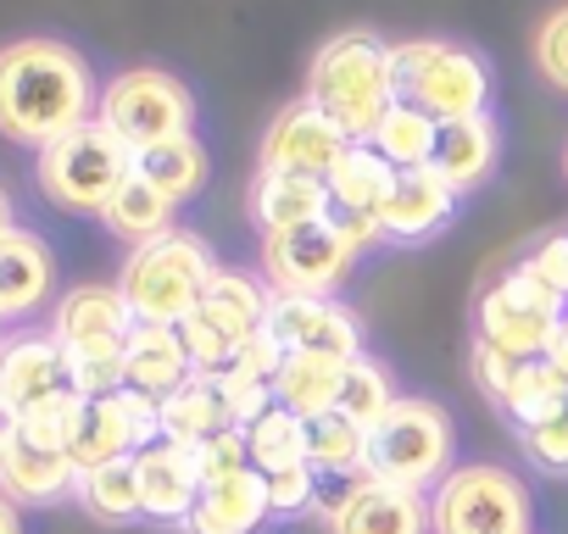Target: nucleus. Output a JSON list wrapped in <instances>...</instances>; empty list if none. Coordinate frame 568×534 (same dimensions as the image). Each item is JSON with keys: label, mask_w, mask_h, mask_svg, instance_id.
Masks as SVG:
<instances>
[{"label": "nucleus", "mask_w": 568, "mask_h": 534, "mask_svg": "<svg viewBox=\"0 0 568 534\" xmlns=\"http://www.w3.org/2000/svg\"><path fill=\"white\" fill-rule=\"evenodd\" d=\"M95 106H101L95 73L84 51H73L68 40L29 34L0 45V134L7 140L45 151L62 134L95 123Z\"/></svg>", "instance_id": "f257e3e1"}, {"label": "nucleus", "mask_w": 568, "mask_h": 534, "mask_svg": "<svg viewBox=\"0 0 568 534\" xmlns=\"http://www.w3.org/2000/svg\"><path fill=\"white\" fill-rule=\"evenodd\" d=\"M307 101L329 112L357 145L374 140L379 117L396 106V73H390V45L374 29H341L313 51L307 68Z\"/></svg>", "instance_id": "f03ea898"}, {"label": "nucleus", "mask_w": 568, "mask_h": 534, "mask_svg": "<svg viewBox=\"0 0 568 534\" xmlns=\"http://www.w3.org/2000/svg\"><path fill=\"white\" fill-rule=\"evenodd\" d=\"M212 274H217L212 245L201 234H190V228H173V234H162L151 245H134L123 256L118 290H123L134 324H168V329H179L201 307Z\"/></svg>", "instance_id": "7ed1b4c3"}, {"label": "nucleus", "mask_w": 568, "mask_h": 534, "mask_svg": "<svg viewBox=\"0 0 568 534\" xmlns=\"http://www.w3.org/2000/svg\"><path fill=\"white\" fill-rule=\"evenodd\" d=\"M452 468H457V418L435 396H402L368 429V479L429 495Z\"/></svg>", "instance_id": "20e7f679"}, {"label": "nucleus", "mask_w": 568, "mask_h": 534, "mask_svg": "<svg viewBox=\"0 0 568 534\" xmlns=\"http://www.w3.org/2000/svg\"><path fill=\"white\" fill-rule=\"evenodd\" d=\"M435 534H535V490L507 462H457L429 490Z\"/></svg>", "instance_id": "39448f33"}, {"label": "nucleus", "mask_w": 568, "mask_h": 534, "mask_svg": "<svg viewBox=\"0 0 568 534\" xmlns=\"http://www.w3.org/2000/svg\"><path fill=\"white\" fill-rule=\"evenodd\" d=\"M396 101H413L435 123H463L490 112V68L452 40H402L390 45Z\"/></svg>", "instance_id": "423d86ee"}, {"label": "nucleus", "mask_w": 568, "mask_h": 534, "mask_svg": "<svg viewBox=\"0 0 568 534\" xmlns=\"http://www.w3.org/2000/svg\"><path fill=\"white\" fill-rule=\"evenodd\" d=\"M134 173V151L95 117L73 134H62L57 145L40 151V195L62 212H79V217H101L106 201L118 195V184Z\"/></svg>", "instance_id": "0eeeda50"}, {"label": "nucleus", "mask_w": 568, "mask_h": 534, "mask_svg": "<svg viewBox=\"0 0 568 534\" xmlns=\"http://www.w3.org/2000/svg\"><path fill=\"white\" fill-rule=\"evenodd\" d=\"M357 245L346 239V228L335 217L318 223H296L262 234V279L273 296H313V301H341V290L357 274Z\"/></svg>", "instance_id": "6e6552de"}, {"label": "nucleus", "mask_w": 568, "mask_h": 534, "mask_svg": "<svg viewBox=\"0 0 568 534\" xmlns=\"http://www.w3.org/2000/svg\"><path fill=\"white\" fill-rule=\"evenodd\" d=\"M95 117L129 145V151H151L162 140L195 134V95L179 73L168 68H129L118 79H106Z\"/></svg>", "instance_id": "1a4fd4ad"}, {"label": "nucleus", "mask_w": 568, "mask_h": 534, "mask_svg": "<svg viewBox=\"0 0 568 534\" xmlns=\"http://www.w3.org/2000/svg\"><path fill=\"white\" fill-rule=\"evenodd\" d=\"M562 312H568V301L540 290L524 267H507L474 307V340H485V346H496L518 362H535V357L551 351V340L562 329Z\"/></svg>", "instance_id": "9d476101"}, {"label": "nucleus", "mask_w": 568, "mask_h": 534, "mask_svg": "<svg viewBox=\"0 0 568 534\" xmlns=\"http://www.w3.org/2000/svg\"><path fill=\"white\" fill-rule=\"evenodd\" d=\"M313 512L329 534H435L429 495L385 479H324Z\"/></svg>", "instance_id": "9b49d317"}, {"label": "nucleus", "mask_w": 568, "mask_h": 534, "mask_svg": "<svg viewBox=\"0 0 568 534\" xmlns=\"http://www.w3.org/2000/svg\"><path fill=\"white\" fill-rule=\"evenodd\" d=\"M0 396L18 412V423L73 407L79 390H73L68 346L51 329H23L12 340H0Z\"/></svg>", "instance_id": "f8f14e48"}, {"label": "nucleus", "mask_w": 568, "mask_h": 534, "mask_svg": "<svg viewBox=\"0 0 568 534\" xmlns=\"http://www.w3.org/2000/svg\"><path fill=\"white\" fill-rule=\"evenodd\" d=\"M352 145H357V140H352L329 112H318V106L302 95V101H291V106H278V117L267 123L262 151H256V167L329 178V167H335Z\"/></svg>", "instance_id": "ddd939ff"}, {"label": "nucleus", "mask_w": 568, "mask_h": 534, "mask_svg": "<svg viewBox=\"0 0 568 534\" xmlns=\"http://www.w3.org/2000/svg\"><path fill=\"white\" fill-rule=\"evenodd\" d=\"M262 340L291 351H329V357H363V318L346 301H313V296H273V312L262 324Z\"/></svg>", "instance_id": "4468645a"}, {"label": "nucleus", "mask_w": 568, "mask_h": 534, "mask_svg": "<svg viewBox=\"0 0 568 534\" xmlns=\"http://www.w3.org/2000/svg\"><path fill=\"white\" fill-rule=\"evenodd\" d=\"M73 490H79V462L68 456V445L18 423L12 440L0 445V495L18 506H57L73 501Z\"/></svg>", "instance_id": "2eb2a0df"}, {"label": "nucleus", "mask_w": 568, "mask_h": 534, "mask_svg": "<svg viewBox=\"0 0 568 534\" xmlns=\"http://www.w3.org/2000/svg\"><path fill=\"white\" fill-rule=\"evenodd\" d=\"M457 201H463V195H457L435 167H407V173H396V184H390V195H385V206H379V234H385V245H429L435 234L452 228Z\"/></svg>", "instance_id": "dca6fc26"}, {"label": "nucleus", "mask_w": 568, "mask_h": 534, "mask_svg": "<svg viewBox=\"0 0 568 534\" xmlns=\"http://www.w3.org/2000/svg\"><path fill=\"white\" fill-rule=\"evenodd\" d=\"M278 517L267 506V479L256 468H240L217 484H201L184 534H267Z\"/></svg>", "instance_id": "f3484780"}, {"label": "nucleus", "mask_w": 568, "mask_h": 534, "mask_svg": "<svg viewBox=\"0 0 568 534\" xmlns=\"http://www.w3.org/2000/svg\"><path fill=\"white\" fill-rule=\"evenodd\" d=\"M134 329V312L123 301L118 285H73L57 312H51V335L68 351H90V346H123Z\"/></svg>", "instance_id": "a211bd4d"}, {"label": "nucleus", "mask_w": 568, "mask_h": 534, "mask_svg": "<svg viewBox=\"0 0 568 534\" xmlns=\"http://www.w3.org/2000/svg\"><path fill=\"white\" fill-rule=\"evenodd\" d=\"M134 468H140V501H145V523H173L184 528L195 495H201V473H195V456L173 440H156L145 451H134Z\"/></svg>", "instance_id": "6ab92c4d"}, {"label": "nucleus", "mask_w": 568, "mask_h": 534, "mask_svg": "<svg viewBox=\"0 0 568 534\" xmlns=\"http://www.w3.org/2000/svg\"><path fill=\"white\" fill-rule=\"evenodd\" d=\"M57 296V256L34 228H12L0 239V312L34 318Z\"/></svg>", "instance_id": "aec40b11"}, {"label": "nucleus", "mask_w": 568, "mask_h": 534, "mask_svg": "<svg viewBox=\"0 0 568 534\" xmlns=\"http://www.w3.org/2000/svg\"><path fill=\"white\" fill-rule=\"evenodd\" d=\"M245 212H251V228H256V234H278V228H296V223H318V217H329V184H324V178H307V173L256 167L251 195H245Z\"/></svg>", "instance_id": "412c9836"}, {"label": "nucleus", "mask_w": 568, "mask_h": 534, "mask_svg": "<svg viewBox=\"0 0 568 534\" xmlns=\"http://www.w3.org/2000/svg\"><path fill=\"white\" fill-rule=\"evenodd\" d=\"M123 379H129V390L156 396V401L173 396L179 384H190L195 362H190L184 335L168 329V324H134L129 340H123Z\"/></svg>", "instance_id": "4be33fe9"}, {"label": "nucleus", "mask_w": 568, "mask_h": 534, "mask_svg": "<svg viewBox=\"0 0 568 534\" xmlns=\"http://www.w3.org/2000/svg\"><path fill=\"white\" fill-rule=\"evenodd\" d=\"M346 368L352 357H329V351H291L273 373V401L291 407L296 418H324L341 412V390H346Z\"/></svg>", "instance_id": "5701e85b"}, {"label": "nucleus", "mask_w": 568, "mask_h": 534, "mask_svg": "<svg viewBox=\"0 0 568 534\" xmlns=\"http://www.w3.org/2000/svg\"><path fill=\"white\" fill-rule=\"evenodd\" d=\"M496 156H501L496 117L479 112V117H463V123H440V145H435V162H429V167H435L457 195H474V189L490 184Z\"/></svg>", "instance_id": "b1692460"}, {"label": "nucleus", "mask_w": 568, "mask_h": 534, "mask_svg": "<svg viewBox=\"0 0 568 534\" xmlns=\"http://www.w3.org/2000/svg\"><path fill=\"white\" fill-rule=\"evenodd\" d=\"M195 312L212 318V324H217L223 335H234L240 346H251V340L262 335L267 312H273V290H267V279L245 274V267H217Z\"/></svg>", "instance_id": "393cba45"}, {"label": "nucleus", "mask_w": 568, "mask_h": 534, "mask_svg": "<svg viewBox=\"0 0 568 534\" xmlns=\"http://www.w3.org/2000/svg\"><path fill=\"white\" fill-rule=\"evenodd\" d=\"M173 217H179V206H173L151 178H140V173H129V178L118 184V195L106 201V212H101L106 234L123 239L129 250H134V245H151V239H162V234H173V228H179Z\"/></svg>", "instance_id": "a878e982"}, {"label": "nucleus", "mask_w": 568, "mask_h": 534, "mask_svg": "<svg viewBox=\"0 0 568 534\" xmlns=\"http://www.w3.org/2000/svg\"><path fill=\"white\" fill-rule=\"evenodd\" d=\"M329 212L341 217H379L390 184H396V167L374 151V145H352L335 167H329Z\"/></svg>", "instance_id": "bb28decb"}, {"label": "nucleus", "mask_w": 568, "mask_h": 534, "mask_svg": "<svg viewBox=\"0 0 568 534\" xmlns=\"http://www.w3.org/2000/svg\"><path fill=\"white\" fill-rule=\"evenodd\" d=\"M156 407H162V440H173V445H201L206 434L234 429V412H229L223 384L217 379H201V373L190 384H179L173 396H162Z\"/></svg>", "instance_id": "cd10ccee"}, {"label": "nucleus", "mask_w": 568, "mask_h": 534, "mask_svg": "<svg viewBox=\"0 0 568 534\" xmlns=\"http://www.w3.org/2000/svg\"><path fill=\"white\" fill-rule=\"evenodd\" d=\"M134 173L151 178L173 206H184V201H195V195L206 189V178H212V156H206V145H201L195 134H179V140L151 145V151H134Z\"/></svg>", "instance_id": "c85d7f7f"}, {"label": "nucleus", "mask_w": 568, "mask_h": 534, "mask_svg": "<svg viewBox=\"0 0 568 534\" xmlns=\"http://www.w3.org/2000/svg\"><path fill=\"white\" fill-rule=\"evenodd\" d=\"M73 501H79L95 523H106V528L145 523V501H140V468H134V456H118V462L84 468Z\"/></svg>", "instance_id": "c756f323"}, {"label": "nucleus", "mask_w": 568, "mask_h": 534, "mask_svg": "<svg viewBox=\"0 0 568 534\" xmlns=\"http://www.w3.org/2000/svg\"><path fill=\"white\" fill-rule=\"evenodd\" d=\"M245 434V456L256 473H284L307 462V418H296L291 407H262L251 423H240Z\"/></svg>", "instance_id": "7c9ffc66"}, {"label": "nucleus", "mask_w": 568, "mask_h": 534, "mask_svg": "<svg viewBox=\"0 0 568 534\" xmlns=\"http://www.w3.org/2000/svg\"><path fill=\"white\" fill-rule=\"evenodd\" d=\"M307 462L318 479H368V429L346 412H324L307 423Z\"/></svg>", "instance_id": "2f4dec72"}, {"label": "nucleus", "mask_w": 568, "mask_h": 534, "mask_svg": "<svg viewBox=\"0 0 568 534\" xmlns=\"http://www.w3.org/2000/svg\"><path fill=\"white\" fill-rule=\"evenodd\" d=\"M396 173H407V167H429L435 162V145H440V123L429 117V112H418L413 101H396L385 117H379V129H374V140H368Z\"/></svg>", "instance_id": "473e14b6"}, {"label": "nucleus", "mask_w": 568, "mask_h": 534, "mask_svg": "<svg viewBox=\"0 0 568 534\" xmlns=\"http://www.w3.org/2000/svg\"><path fill=\"white\" fill-rule=\"evenodd\" d=\"M562 407H568V379H562L546 357H535V362L518 368V379H513V390H507V401H501V418H507L513 429H524V423H540V418H551V412H562Z\"/></svg>", "instance_id": "72a5a7b5"}, {"label": "nucleus", "mask_w": 568, "mask_h": 534, "mask_svg": "<svg viewBox=\"0 0 568 534\" xmlns=\"http://www.w3.org/2000/svg\"><path fill=\"white\" fill-rule=\"evenodd\" d=\"M402 401V390H396V373L379 362V357H352V368H346V390H341V412L346 418H357L363 429H374L390 407Z\"/></svg>", "instance_id": "f704fd0d"}, {"label": "nucleus", "mask_w": 568, "mask_h": 534, "mask_svg": "<svg viewBox=\"0 0 568 534\" xmlns=\"http://www.w3.org/2000/svg\"><path fill=\"white\" fill-rule=\"evenodd\" d=\"M518 451L535 473L546 479H568V407L540 418V423H524L518 429Z\"/></svg>", "instance_id": "c9c22d12"}, {"label": "nucleus", "mask_w": 568, "mask_h": 534, "mask_svg": "<svg viewBox=\"0 0 568 534\" xmlns=\"http://www.w3.org/2000/svg\"><path fill=\"white\" fill-rule=\"evenodd\" d=\"M529 57H535V73H540L557 95H568V0H562V7H551V12L535 23Z\"/></svg>", "instance_id": "e433bc0d"}, {"label": "nucleus", "mask_w": 568, "mask_h": 534, "mask_svg": "<svg viewBox=\"0 0 568 534\" xmlns=\"http://www.w3.org/2000/svg\"><path fill=\"white\" fill-rule=\"evenodd\" d=\"M68 362H73V390H79L84 401L129 390V379H123V346H90V351H68Z\"/></svg>", "instance_id": "4c0bfd02"}, {"label": "nucleus", "mask_w": 568, "mask_h": 534, "mask_svg": "<svg viewBox=\"0 0 568 534\" xmlns=\"http://www.w3.org/2000/svg\"><path fill=\"white\" fill-rule=\"evenodd\" d=\"M267 479V506H273V517H302V512H313L318 506V468L313 462H302V468H284V473H262Z\"/></svg>", "instance_id": "58836bf2"}, {"label": "nucleus", "mask_w": 568, "mask_h": 534, "mask_svg": "<svg viewBox=\"0 0 568 534\" xmlns=\"http://www.w3.org/2000/svg\"><path fill=\"white\" fill-rule=\"evenodd\" d=\"M518 357H507V351H496V346H485V340H474V351H468V379L479 384V396L501 412V401H507V390H513V379H518Z\"/></svg>", "instance_id": "ea45409f"}, {"label": "nucleus", "mask_w": 568, "mask_h": 534, "mask_svg": "<svg viewBox=\"0 0 568 534\" xmlns=\"http://www.w3.org/2000/svg\"><path fill=\"white\" fill-rule=\"evenodd\" d=\"M184 451L195 456V473H201V484H217V479H229V473L251 468V456H245V434H240V429L206 434L201 445H184Z\"/></svg>", "instance_id": "a19ab883"}, {"label": "nucleus", "mask_w": 568, "mask_h": 534, "mask_svg": "<svg viewBox=\"0 0 568 534\" xmlns=\"http://www.w3.org/2000/svg\"><path fill=\"white\" fill-rule=\"evenodd\" d=\"M518 267L540 290H551L557 301H568V234H546L540 245H529V256Z\"/></svg>", "instance_id": "79ce46f5"}, {"label": "nucleus", "mask_w": 568, "mask_h": 534, "mask_svg": "<svg viewBox=\"0 0 568 534\" xmlns=\"http://www.w3.org/2000/svg\"><path fill=\"white\" fill-rule=\"evenodd\" d=\"M546 362L568 379V312H562V329H557V340H551V351H546Z\"/></svg>", "instance_id": "37998d69"}, {"label": "nucleus", "mask_w": 568, "mask_h": 534, "mask_svg": "<svg viewBox=\"0 0 568 534\" xmlns=\"http://www.w3.org/2000/svg\"><path fill=\"white\" fill-rule=\"evenodd\" d=\"M0 534H29V528H23V506L7 501V495H0Z\"/></svg>", "instance_id": "c03bdc74"}, {"label": "nucleus", "mask_w": 568, "mask_h": 534, "mask_svg": "<svg viewBox=\"0 0 568 534\" xmlns=\"http://www.w3.org/2000/svg\"><path fill=\"white\" fill-rule=\"evenodd\" d=\"M12 429H18V412L7 407V396H0V445H7V440H12Z\"/></svg>", "instance_id": "a18cd8bd"}, {"label": "nucleus", "mask_w": 568, "mask_h": 534, "mask_svg": "<svg viewBox=\"0 0 568 534\" xmlns=\"http://www.w3.org/2000/svg\"><path fill=\"white\" fill-rule=\"evenodd\" d=\"M12 228H18V217H12V195H7V189H0V239H7Z\"/></svg>", "instance_id": "49530a36"}, {"label": "nucleus", "mask_w": 568, "mask_h": 534, "mask_svg": "<svg viewBox=\"0 0 568 534\" xmlns=\"http://www.w3.org/2000/svg\"><path fill=\"white\" fill-rule=\"evenodd\" d=\"M562 167H568V151H562Z\"/></svg>", "instance_id": "de8ad7c7"}, {"label": "nucleus", "mask_w": 568, "mask_h": 534, "mask_svg": "<svg viewBox=\"0 0 568 534\" xmlns=\"http://www.w3.org/2000/svg\"><path fill=\"white\" fill-rule=\"evenodd\" d=\"M0 324H7V312H0Z\"/></svg>", "instance_id": "09e8293b"}]
</instances>
